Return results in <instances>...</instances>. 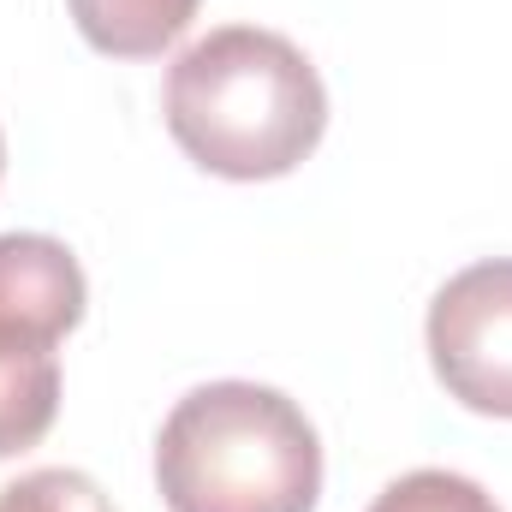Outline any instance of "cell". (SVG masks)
<instances>
[{
  "instance_id": "3",
  "label": "cell",
  "mask_w": 512,
  "mask_h": 512,
  "mask_svg": "<svg viewBox=\"0 0 512 512\" xmlns=\"http://www.w3.org/2000/svg\"><path fill=\"white\" fill-rule=\"evenodd\" d=\"M429 364L477 417H512V256L459 268L429 298Z\"/></svg>"
},
{
  "instance_id": "9",
  "label": "cell",
  "mask_w": 512,
  "mask_h": 512,
  "mask_svg": "<svg viewBox=\"0 0 512 512\" xmlns=\"http://www.w3.org/2000/svg\"><path fill=\"white\" fill-rule=\"evenodd\" d=\"M0 173H6V137H0Z\"/></svg>"
},
{
  "instance_id": "6",
  "label": "cell",
  "mask_w": 512,
  "mask_h": 512,
  "mask_svg": "<svg viewBox=\"0 0 512 512\" xmlns=\"http://www.w3.org/2000/svg\"><path fill=\"white\" fill-rule=\"evenodd\" d=\"M60 417V352L0 346V459L30 453Z\"/></svg>"
},
{
  "instance_id": "4",
  "label": "cell",
  "mask_w": 512,
  "mask_h": 512,
  "mask_svg": "<svg viewBox=\"0 0 512 512\" xmlns=\"http://www.w3.org/2000/svg\"><path fill=\"white\" fill-rule=\"evenodd\" d=\"M78 256L48 233H0V346H60L84 322Z\"/></svg>"
},
{
  "instance_id": "5",
  "label": "cell",
  "mask_w": 512,
  "mask_h": 512,
  "mask_svg": "<svg viewBox=\"0 0 512 512\" xmlns=\"http://www.w3.org/2000/svg\"><path fill=\"white\" fill-rule=\"evenodd\" d=\"M84 42L96 54L114 60H155L161 48H173L203 0H66Z\"/></svg>"
},
{
  "instance_id": "8",
  "label": "cell",
  "mask_w": 512,
  "mask_h": 512,
  "mask_svg": "<svg viewBox=\"0 0 512 512\" xmlns=\"http://www.w3.org/2000/svg\"><path fill=\"white\" fill-rule=\"evenodd\" d=\"M0 512H114V501L102 495L96 477L48 465V471H30V477L6 483L0 489Z\"/></svg>"
},
{
  "instance_id": "1",
  "label": "cell",
  "mask_w": 512,
  "mask_h": 512,
  "mask_svg": "<svg viewBox=\"0 0 512 512\" xmlns=\"http://www.w3.org/2000/svg\"><path fill=\"white\" fill-rule=\"evenodd\" d=\"M167 131L215 179H280L328 131L322 72L298 42L256 24H221L167 66Z\"/></svg>"
},
{
  "instance_id": "7",
  "label": "cell",
  "mask_w": 512,
  "mask_h": 512,
  "mask_svg": "<svg viewBox=\"0 0 512 512\" xmlns=\"http://www.w3.org/2000/svg\"><path fill=\"white\" fill-rule=\"evenodd\" d=\"M370 512H501L495 495L459 471H405L399 483H387Z\"/></svg>"
},
{
  "instance_id": "2",
  "label": "cell",
  "mask_w": 512,
  "mask_h": 512,
  "mask_svg": "<svg viewBox=\"0 0 512 512\" xmlns=\"http://www.w3.org/2000/svg\"><path fill=\"white\" fill-rule=\"evenodd\" d=\"M155 489L167 512H316V423L280 387H191L155 435Z\"/></svg>"
}]
</instances>
